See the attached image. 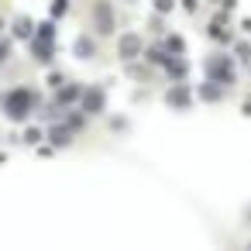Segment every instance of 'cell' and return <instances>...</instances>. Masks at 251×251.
Wrapping results in <instances>:
<instances>
[{"mask_svg":"<svg viewBox=\"0 0 251 251\" xmlns=\"http://www.w3.org/2000/svg\"><path fill=\"white\" fill-rule=\"evenodd\" d=\"M165 55H169V52H165V45H162V42H148V45L141 49V59H145L151 69H158V66L165 62Z\"/></svg>","mask_w":251,"mask_h":251,"instance_id":"e0dca14e","label":"cell"},{"mask_svg":"<svg viewBox=\"0 0 251 251\" xmlns=\"http://www.w3.org/2000/svg\"><path fill=\"white\" fill-rule=\"evenodd\" d=\"M248 251H251V241H248Z\"/></svg>","mask_w":251,"mask_h":251,"instance_id":"f35d334b","label":"cell"},{"mask_svg":"<svg viewBox=\"0 0 251 251\" xmlns=\"http://www.w3.org/2000/svg\"><path fill=\"white\" fill-rule=\"evenodd\" d=\"M148 31H155V35L169 31V25H165V14H155V11H151V18H148Z\"/></svg>","mask_w":251,"mask_h":251,"instance_id":"4316f807","label":"cell"},{"mask_svg":"<svg viewBox=\"0 0 251 251\" xmlns=\"http://www.w3.org/2000/svg\"><path fill=\"white\" fill-rule=\"evenodd\" d=\"M4 162H7V155H4V151H0V165H4Z\"/></svg>","mask_w":251,"mask_h":251,"instance_id":"d590c367","label":"cell"},{"mask_svg":"<svg viewBox=\"0 0 251 251\" xmlns=\"http://www.w3.org/2000/svg\"><path fill=\"white\" fill-rule=\"evenodd\" d=\"M18 141H21V145H28V148H35L38 141H45V127H38V124H28V121H25V134H21Z\"/></svg>","mask_w":251,"mask_h":251,"instance_id":"44dd1931","label":"cell"},{"mask_svg":"<svg viewBox=\"0 0 251 251\" xmlns=\"http://www.w3.org/2000/svg\"><path fill=\"white\" fill-rule=\"evenodd\" d=\"M90 25L100 38H110L117 35V14H114V4L110 0H97V4L90 7Z\"/></svg>","mask_w":251,"mask_h":251,"instance_id":"5b68a950","label":"cell"},{"mask_svg":"<svg viewBox=\"0 0 251 251\" xmlns=\"http://www.w3.org/2000/svg\"><path fill=\"white\" fill-rule=\"evenodd\" d=\"M76 107L93 121V117H103L107 114V86L103 83H83V93L76 100Z\"/></svg>","mask_w":251,"mask_h":251,"instance_id":"3957f363","label":"cell"},{"mask_svg":"<svg viewBox=\"0 0 251 251\" xmlns=\"http://www.w3.org/2000/svg\"><path fill=\"white\" fill-rule=\"evenodd\" d=\"M4 28H7V21H4V18H0V31H4Z\"/></svg>","mask_w":251,"mask_h":251,"instance_id":"8d00e7d4","label":"cell"},{"mask_svg":"<svg viewBox=\"0 0 251 251\" xmlns=\"http://www.w3.org/2000/svg\"><path fill=\"white\" fill-rule=\"evenodd\" d=\"M244 227H251V203L244 206Z\"/></svg>","mask_w":251,"mask_h":251,"instance_id":"e575fe53","label":"cell"},{"mask_svg":"<svg viewBox=\"0 0 251 251\" xmlns=\"http://www.w3.org/2000/svg\"><path fill=\"white\" fill-rule=\"evenodd\" d=\"M179 7H182L189 18H196V14H200V0H179Z\"/></svg>","mask_w":251,"mask_h":251,"instance_id":"f1b7e54d","label":"cell"},{"mask_svg":"<svg viewBox=\"0 0 251 251\" xmlns=\"http://www.w3.org/2000/svg\"><path fill=\"white\" fill-rule=\"evenodd\" d=\"M45 141H49L55 151H62V148H69V145L76 141V134H73L62 121H49V127H45Z\"/></svg>","mask_w":251,"mask_h":251,"instance_id":"8fae6325","label":"cell"},{"mask_svg":"<svg viewBox=\"0 0 251 251\" xmlns=\"http://www.w3.org/2000/svg\"><path fill=\"white\" fill-rule=\"evenodd\" d=\"M210 25H220V28H224V25H230V11L217 7V11H213V18H210Z\"/></svg>","mask_w":251,"mask_h":251,"instance_id":"83f0119b","label":"cell"},{"mask_svg":"<svg viewBox=\"0 0 251 251\" xmlns=\"http://www.w3.org/2000/svg\"><path fill=\"white\" fill-rule=\"evenodd\" d=\"M35 38L55 42V38H59V21H52V18H45V21H35Z\"/></svg>","mask_w":251,"mask_h":251,"instance_id":"ffe728a7","label":"cell"},{"mask_svg":"<svg viewBox=\"0 0 251 251\" xmlns=\"http://www.w3.org/2000/svg\"><path fill=\"white\" fill-rule=\"evenodd\" d=\"M11 59H14V38L0 31V69H4Z\"/></svg>","mask_w":251,"mask_h":251,"instance_id":"7402d4cb","label":"cell"},{"mask_svg":"<svg viewBox=\"0 0 251 251\" xmlns=\"http://www.w3.org/2000/svg\"><path fill=\"white\" fill-rule=\"evenodd\" d=\"M107 127H110L114 134H124V131L131 127V121H127L124 114H114V117H107Z\"/></svg>","mask_w":251,"mask_h":251,"instance_id":"484cf974","label":"cell"},{"mask_svg":"<svg viewBox=\"0 0 251 251\" xmlns=\"http://www.w3.org/2000/svg\"><path fill=\"white\" fill-rule=\"evenodd\" d=\"M11 38L14 42H28L31 35H35V18L31 14H14V21H11Z\"/></svg>","mask_w":251,"mask_h":251,"instance_id":"4fadbf2b","label":"cell"},{"mask_svg":"<svg viewBox=\"0 0 251 251\" xmlns=\"http://www.w3.org/2000/svg\"><path fill=\"white\" fill-rule=\"evenodd\" d=\"M151 11L169 18V14H176V11H179V0H151Z\"/></svg>","mask_w":251,"mask_h":251,"instance_id":"cb8c5ba5","label":"cell"},{"mask_svg":"<svg viewBox=\"0 0 251 251\" xmlns=\"http://www.w3.org/2000/svg\"><path fill=\"white\" fill-rule=\"evenodd\" d=\"M59 121H62V124H66V127H69L73 134H83V131L90 127V117H86V114H83L79 107H66Z\"/></svg>","mask_w":251,"mask_h":251,"instance_id":"5bb4252c","label":"cell"},{"mask_svg":"<svg viewBox=\"0 0 251 251\" xmlns=\"http://www.w3.org/2000/svg\"><path fill=\"white\" fill-rule=\"evenodd\" d=\"M141 49H145V35L141 31H121L117 35V59L121 62L141 59Z\"/></svg>","mask_w":251,"mask_h":251,"instance_id":"8992f818","label":"cell"},{"mask_svg":"<svg viewBox=\"0 0 251 251\" xmlns=\"http://www.w3.org/2000/svg\"><path fill=\"white\" fill-rule=\"evenodd\" d=\"M35 148H38V155H42V158H52V155H55V148H52L49 141H38Z\"/></svg>","mask_w":251,"mask_h":251,"instance_id":"f546056e","label":"cell"},{"mask_svg":"<svg viewBox=\"0 0 251 251\" xmlns=\"http://www.w3.org/2000/svg\"><path fill=\"white\" fill-rule=\"evenodd\" d=\"M69 76H66V69H55V66H49V76H45V86L49 90H55V86H62Z\"/></svg>","mask_w":251,"mask_h":251,"instance_id":"d4e9b609","label":"cell"},{"mask_svg":"<svg viewBox=\"0 0 251 251\" xmlns=\"http://www.w3.org/2000/svg\"><path fill=\"white\" fill-rule=\"evenodd\" d=\"M69 7H73V0H52V4H49V18L52 21H62L69 14Z\"/></svg>","mask_w":251,"mask_h":251,"instance_id":"603a6c76","label":"cell"},{"mask_svg":"<svg viewBox=\"0 0 251 251\" xmlns=\"http://www.w3.org/2000/svg\"><path fill=\"white\" fill-rule=\"evenodd\" d=\"M206 4H217V0H206Z\"/></svg>","mask_w":251,"mask_h":251,"instance_id":"74e56055","label":"cell"},{"mask_svg":"<svg viewBox=\"0 0 251 251\" xmlns=\"http://www.w3.org/2000/svg\"><path fill=\"white\" fill-rule=\"evenodd\" d=\"M42 100H45L42 90H35L31 83H18L7 93H0V110H4V117L11 124H25V121L35 117V110L42 107Z\"/></svg>","mask_w":251,"mask_h":251,"instance_id":"6da1fadb","label":"cell"},{"mask_svg":"<svg viewBox=\"0 0 251 251\" xmlns=\"http://www.w3.org/2000/svg\"><path fill=\"white\" fill-rule=\"evenodd\" d=\"M79 93H83V83H76V79H66L62 86H55V90H52V100H55L59 107H76Z\"/></svg>","mask_w":251,"mask_h":251,"instance_id":"7c38bea8","label":"cell"},{"mask_svg":"<svg viewBox=\"0 0 251 251\" xmlns=\"http://www.w3.org/2000/svg\"><path fill=\"white\" fill-rule=\"evenodd\" d=\"M28 55H31L35 66H45V69H49V66L55 62V42H45V38H35V35H31V38H28Z\"/></svg>","mask_w":251,"mask_h":251,"instance_id":"ba28073f","label":"cell"},{"mask_svg":"<svg viewBox=\"0 0 251 251\" xmlns=\"http://www.w3.org/2000/svg\"><path fill=\"white\" fill-rule=\"evenodd\" d=\"M248 73H251V62H248Z\"/></svg>","mask_w":251,"mask_h":251,"instance_id":"ab89813d","label":"cell"},{"mask_svg":"<svg viewBox=\"0 0 251 251\" xmlns=\"http://www.w3.org/2000/svg\"><path fill=\"white\" fill-rule=\"evenodd\" d=\"M217 7H224V11L234 14V11H237V0H217Z\"/></svg>","mask_w":251,"mask_h":251,"instance_id":"1f68e13d","label":"cell"},{"mask_svg":"<svg viewBox=\"0 0 251 251\" xmlns=\"http://www.w3.org/2000/svg\"><path fill=\"white\" fill-rule=\"evenodd\" d=\"M131 100H134V103H145V100H148V90H134Z\"/></svg>","mask_w":251,"mask_h":251,"instance_id":"d6a6232c","label":"cell"},{"mask_svg":"<svg viewBox=\"0 0 251 251\" xmlns=\"http://www.w3.org/2000/svg\"><path fill=\"white\" fill-rule=\"evenodd\" d=\"M158 69L169 76V83H179V79H189V73H193V62H189L186 55H165V62H162Z\"/></svg>","mask_w":251,"mask_h":251,"instance_id":"30bf717a","label":"cell"},{"mask_svg":"<svg viewBox=\"0 0 251 251\" xmlns=\"http://www.w3.org/2000/svg\"><path fill=\"white\" fill-rule=\"evenodd\" d=\"M230 55H234L237 66H248V62H251V38H248V35H244V38H234V42H230Z\"/></svg>","mask_w":251,"mask_h":251,"instance_id":"d6986e66","label":"cell"},{"mask_svg":"<svg viewBox=\"0 0 251 251\" xmlns=\"http://www.w3.org/2000/svg\"><path fill=\"white\" fill-rule=\"evenodd\" d=\"M241 31H244V35L251 38V18H241Z\"/></svg>","mask_w":251,"mask_h":251,"instance_id":"836d02e7","label":"cell"},{"mask_svg":"<svg viewBox=\"0 0 251 251\" xmlns=\"http://www.w3.org/2000/svg\"><path fill=\"white\" fill-rule=\"evenodd\" d=\"M203 76L206 79H213V83H220V86H237V62H234V55H230V49H220V52H210L206 59H203Z\"/></svg>","mask_w":251,"mask_h":251,"instance_id":"7a4b0ae2","label":"cell"},{"mask_svg":"<svg viewBox=\"0 0 251 251\" xmlns=\"http://www.w3.org/2000/svg\"><path fill=\"white\" fill-rule=\"evenodd\" d=\"M158 42L165 45V52H169V55H186V38H182L179 31H162V35H158Z\"/></svg>","mask_w":251,"mask_h":251,"instance_id":"2e32d148","label":"cell"},{"mask_svg":"<svg viewBox=\"0 0 251 251\" xmlns=\"http://www.w3.org/2000/svg\"><path fill=\"white\" fill-rule=\"evenodd\" d=\"M97 55H100L97 38H93L90 31H79V35L73 38V59H79V62H97Z\"/></svg>","mask_w":251,"mask_h":251,"instance_id":"52a82bcc","label":"cell"},{"mask_svg":"<svg viewBox=\"0 0 251 251\" xmlns=\"http://www.w3.org/2000/svg\"><path fill=\"white\" fill-rule=\"evenodd\" d=\"M206 38H210L217 49H230V42H234L237 35H234L230 25H224V28H220V25H206Z\"/></svg>","mask_w":251,"mask_h":251,"instance_id":"9a60e30c","label":"cell"},{"mask_svg":"<svg viewBox=\"0 0 251 251\" xmlns=\"http://www.w3.org/2000/svg\"><path fill=\"white\" fill-rule=\"evenodd\" d=\"M241 117H251V93L241 100Z\"/></svg>","mask_w":251,"mask_h":251,"instance_id":"4dcf8cb0","label":"cell"},{"mask_svg":"<svg viewBox=\"0 0 251 251\" xmlns=\"http://www.w3.org/2000/svg\"><path fill=\"white\" fill-rule=\"evenodd\" d=\"M227 93H230L227 86H220V83H213V79H206V76H203L200 86H193V97H196L200 103H210V107H213V103H224Z\"/></svg>","mask_w":251,"mask_h":251,"instance_id":"9c48e42d","label":"cell"},{"mask_svg":"<svg viewBox=\"0 0 251 251\" xmlns=\"http://www.w3.org/2000/svg\"><path fill=\"white\" fill-rule=\"evenodd\" d=\"M162 103H165L169 110H176V114H186V110H193V103H196V97H193V83H189V79L169 83V90L162 93Z\"/></svg>","mask_w":251,"mask_h":251,"instance_id":"277c9868","label":"cell"},{"mask_svg":"<svg viewBox=\"0 0 251 251\" xmlns=\"http://www.w3.org/2000/svg\"><path fill=\"white\" fill-rule=\"evenodd\" d=\"M124 73H127L134 83H148V76H151V66H148L145 59H131V62H124Z\"/></svg>","mask_w":251,"mask_h":251,"instance_id":"ac0fdd59","label":"cell"}]
</instances>
